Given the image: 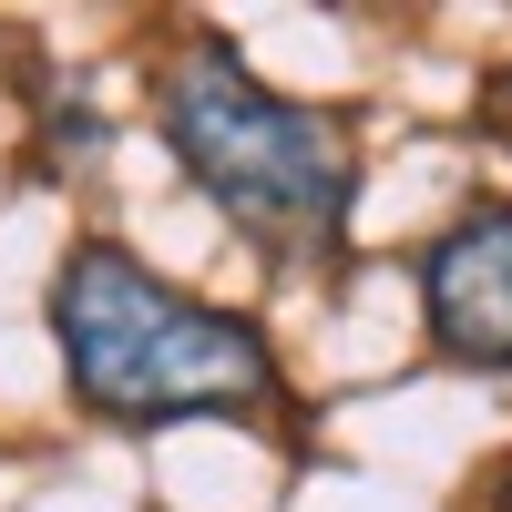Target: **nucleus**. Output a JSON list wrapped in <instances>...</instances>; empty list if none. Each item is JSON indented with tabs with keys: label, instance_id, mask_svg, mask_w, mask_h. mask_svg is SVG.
I'll use <instances>...</instances> for the list:
<instances>
[{
	"label": "nucleus",
	"instance_id": "f03ea898",
	"mask_svg": "<svg viewBox=\"0 0 512 512\" xmlns=\"http://www.w3.org/2000/svg\"><path fill=\"white\" fill-rule=\"evenodd\" d=\"M52 338L72 400L113 431L164 420H277V359L246 318L164 287L113 236H82L52 277Z\"/></svg>",
	"mask_w": 512,
	"mask_h": 512
},
{
	"label": "nucleus",
	"instance_id": "39448f33",
	"mask_svg": "<svg viewBox=\"0 0 512 512\" xmlns=\"http://www.w3.org/2000/svg\"><path fill=\"white\" fill-rule=\"evenodd\" d=\"M472 512H512V461H492V482L472 492Z\"/></svg>",
	"mask_w": 512,
	"mask_h": 512
},
{
	"label": "nucleus",
	"instance_id": "20e7f679",
	"mask_svg": "<svg viewBox=\"0 0 512 512\" xmlns=\"http://www.w3.org/2000/svg\"><path fill=\"white\" fill-rule=\"evenodd\" d=\"M482 134H492V144L512 154V62H502V72L482 82Z\"/></svg>",
	"mask_w": 512,
	"mask_h": 512
},
{
	"label": "nucleus",
	"instance_id": "f257e3e1",
	"mask_svg": "<svg viewBox=\"0 0 512 512\" xmlns=\"http://www.w3.org/2000/svg\"><path fill=\"white\" fill-rule=\"evenodd\" d=\"M154 123L175 164L216 195V216L267 256L277 277H318L349 246V205H359V144L338 113L287 103L277 82H256L226 31H185L164 52L154 82Z\"/></svg>",
	"mask_w": 512,
	"mask_h": 512
},
{
	"label": "nucleus",
	"instance_id": "7ed1b4c3",
	"mask_svg": "<svg viewBox=\"0 0 512 512\" xmlns=\"http://www.w3.org/2000/svg\"><path fill=\"white\" fill-rule=\"evenodd\" d=\"M420 318L451 369H502L512 379V195L451 216L420 246Z\"/></svg>",
	"mask_w": 512,
	"mask_h": 512
}]
</instances>
